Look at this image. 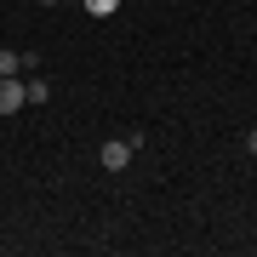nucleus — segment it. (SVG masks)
Returning <instances> with one entry per match:
<instances>
[{
	"instance_id": "nucleus-2",
	"label": "nucleus",
	"mask_w": 257,
	"mask_h": 257,
	"mask_svg": "<svg viewBox=\"0 0 257 257\" xmlns=\"http://www.w3.org/2000/svg\"><path fill=\"white\" fill-rule=\"evenodd\" d=\"M23 74H6V80H0V114H18L23 109Z\"/></svg>"
},
{
	"instance_id": "nucleus-1",
	"label": "nucleus",
	"mask_w": 257,
	"mask_h": 257,
	"mask_svg": "<svg viewBox=\"0 0 257 257\" xmlns=\"http://www.w3.org/2000/svg\"><path fill=\"white\" fill-rule=\"evenodd\" d=\"M132 149H138V143H132V138H109V143L97 149V160H103V172H126V166H132Z\"/></svg>"
},
{
	"instance_id": "nucleus-6",
	"label": "nucleus",
	"mask_w": 257,
	"mask_h": 257,
	"mask_svg": "<svg viewBox=\"0 0 257 257\" xmlns=\"http://www.w3.org/2000/svg\"><path fill=\"white\" fill-rule=\"evenodd\" d=\"M246 149H251V155H257V132H251V138H246Z\"/></svg>"
},
{
	"instance_id": "nucleus-4",
	"label": "nucleus",
	"mask_w": 257,
	"mask_h": 257,
	"mask_svg": "<svg viewBox=\"0 0 257 257\" xmlns=\"http://www.w3.org/2000/svg\"><path fill=\"white\" fill-rule=\"evenodd\" d=\"M6 74H23V52H6V46H0V80H6Z\"/></svg>"
},
{
	"instance_id": "nucleus-3",
	"label": "nucleus",
	"mask_w": 257,
	"mask_h": 257,
	"mask_svg": "<svg viewBox=\"0 0 257 257\" xmlns=\"http://www.w3.org/2000/svg\"><path fill=\"white\" fill-rule=\"evenodd\" d=\"M46 92H52V86H46V74H40V69H29V74H23V97H29V103H46Z\"/></svg>"
},
{
	"instance_id": "nucleus-5",
	"label": "nucleus",
	"mask_w": 257,
	"mask_h": 257,
	"mask_svg": "<svg viewBox=\"0 0 257 257\" xmlns=\"http://www.w3.org/2000/svg\"><path fill=\"white\" fill-rule=\"evenodd\" d=\"M80 6L92 12V18H114V12H120V0H80Z\"/></svg>"
}]
</instances>
